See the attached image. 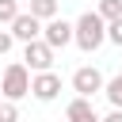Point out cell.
<instances>
[{
    "instance_id": "cell-6",
    "label": "cell",
    "mask_w": 122,
    "mask_h": 122,
    "mask_svg": "<svg viewBox=\"0 0 122 122\" xmlns=\"http://www.w3.org/2000/svg\"><path fill=\"white\" fill-rule=\"evenodd\" d=\"M72 92L92 99L95 92H103V72H99L95 65H80V69L72 72Z\"/></svg>"
},
{
    "instance_id": "cell-3",
    "label": "cell",
    "mask_w": 122,
    "mask_h": 122,
    "mask_svg": "<svg viewBox=\"0 0 122 122\" xmlns=\"http://www.w3.org/2000/svg\"><path fill=\"white\" fill-rule=\"evenodd\" d=\"M38 38H42V42L57 53V50H65V46L72 42V23L53 15V19H46V23H42V34H38Z\"/></svg>"
},
{
    "instance_id": "cell-2",
    "label": "cell",
    "mask_w": 122,
    "mask_h": 122,
    "mask_svg": "<svg viewBox=\"0 0 122 122\" xmlns=\"http://www.w3.org/2000/svg\"><path fill=\"white\" fill-rule=\"evenodd\" d=\"M23 95H30V69H27L23 61H11V65H4V72H0V99L19 103Z\"/></svg>"
},
{
    "instance_id": "cell-10",
    "label": "cell",
    "mask_w": 122,
    "mask_h": 122,
    "mask_svg": "<svg viewBox=\"0 0 122 122\" xmlns=\"http://www.w3.org/2000/svg\"><path fill=\"white\" fill-rule=\"evenodd\" d=\"M88 111H95V107H92V99H88V95H76V99H69V107H65V118L72 122V118H80V114H88Z\"/></svg>"
},
{
    "instance_id": "cell-7",
    "label": "cell",
    "mask_w": 122,
    "mask_h": 122,
    "mask_svg": "<svg viewBox=\"0 0 122 122\" xmlns=\"http://www.w3.org/2000/svg\"><path fill=\"white\" fill-rule=\"evenodd\" d=\"M8 34H11L15 42H30V38H38V34H42V23H38L30 11H19V15L8 23Z\"/></svg>"
},
{
    "instance_id": "cell-13",
    "label": "cell",
    "mask_w": 122,
    "mask_h": 122,
    "mask_svg": "<svg viewBox=\"0 0 122 122\" xmlns=\"http://www.w3.org/2000/svg\"><path fill=\"white\" fill-rule=\"evenodd\" d=\"M0 122H19V107L11 99H0Z\"/></svg>"
},
{
    "instance_id": "cell-14",
    "label": "cell",
    "mask_w": 122,
    "mask_h": 122,
    "mask_svg": "<svg viewBox=\"0 0 122 122\" xmlns=\"http://www.w3.org/2000/svg\"><path fill=\"white\" fill-rule=\"evenodd\" d=\"M107 42H114V46H122V15L107 23Z\"/></svg>"
},
{
    "instance_id": "cell-4",
    "label": "cell",
    "mask_w": 122,
    "mask_h": 122,
    "mask_svg": "<svg viewBox=\"0 0 122 122\" xmlns=\"http://www.w3.org/2000/svg\"><path fill=\"white\" fill-rule=\"evenodd\" d=\"M23 65L30 72H46V69H53V50L42 38H30V42H23Z\"/></svg>"
},
{
    "instance_id": "cell-5",
    "label": "cell",
    "mask_w": 122,
    "mask_h": 122,
    "mask_svg": "<svg viewBox=\"0 0 122 122\" xmlns=\"http://www.w3.org/2000/svg\"><path fill=\"white\" fill-rule=\"evenodd\" d=\"M30 95H34L38 103H53V99L61 95V76H57L53 69H46V72H30Z\"/></svg>"
},
{
    "instance_id": "cell-9",
    "label": "cell",
    "mask_w": 122,
    "mask_h": 122,
    "mask_svg": "<svg viewBox=\"0 0 122 122\" xmlns=\"http://www.w3.org/2000/svg\"><path fill=\"white\" fill-rule=\"evenodd\" d=\"M103 95H107L111 107H122V72L111 76V80H103Z\"/></svg>"
},
{
    "instance_id": "cell-1",
    "label": "cell",
    "mask_w": 122,
    "mask_h": 122,
    "mask_svg": "<svg viewBox=\"0 0 122 122\" xmlns=\"http://www.w3.org/2000/svg\"><path fill=\"white\" fill-rule=\"evenodd\" d=\"M72 42H76L84 53H95V50L107 42V23H103L95 11H84V15L72 23Z\"/></svg>"
},
{
    "instance_id": "cell-12",
    "label": "cell",
    "mask_w": 122,
    "mask_h": 122,
    "mask_svg": "<svg viewBox=\"0 0 122 122\" xmlns=\"http://www.w3.org/2000/svg\"><path fill=\"white\" fill-rule=\"evenodd\" d=\"M19 15V0H0V27H8Z\"/></svg>"
},
{
    "instance_id": "cell-8",
    "label": "cell",
    "mask_w": 122,
    "mask_h": 122,
    "mask_svg": "<svg viewBox=\"0 0 122 122\" xmlns=\"http://www.w3.org/2000/svg\"><path fill=\"white\" fill-rule=\"evenodd\" d=\"M27 4H30V15H34L38 23H46V19L57 15V0H27Z\"/></svg>"
},
{
    "instance_id": "cell-15",
    "label": "cell",
    "mask_w": 122,
    "mask_h": 122,
    "mask_svg": "<svg viewBox=\"0 0 122 122\" xmlns=\"http://www.w3.org/2000/svg\"><path fill=\"white\" fill-rule=\"evenodd\" d=\"M11 46H15V38H11V34H8V30H0V57H4V53H8V50H11Z\"/></svg>"
},
{
    "instance_id": "cell-16",
    "label": "cell",
    "mask_w": 122,
    "mask_h": 122,
    "mask_svg": "<svg viewBox=\"0 0 122 122\" xmlns=\"http://www.w3.org/2000/svg\"><path fill=\"white\" fill-rule=\"evenodd\" d=\"M99 122H122V107H111V111H107Z\"/></svg>"
},
{
    "instance_id": "cell-11",
    "label": "cell",
    "mask_w": 122,
    "mask_h": 122,
    "mask_svg": "<svg viewBox=\"0 0 122 122\" xmlns=\"http://www.w3.org/2000/svg\"><path fill=\"white\" fill-rule=\"evenodd\" d=\"M95 15H99L103 23H111V19H118V15H122V0H99V8H95Z\"/></svg>"
},
{
    "instance_id": "cell-17",
    "label": "cell",
    "mask_w": 122,
    "mask_h": 122,
    "mask_svg": "<svg viewBox=\"0 0 122 122\" xmlns=\"http://www.w3.org/2000/svg\"><path fill=\"white\" fill-rule=\"evenodd\" d=\"M72 122H99V114H95V111H88V114H80V118H72Z\"/></svg>"
}]
</instances>
